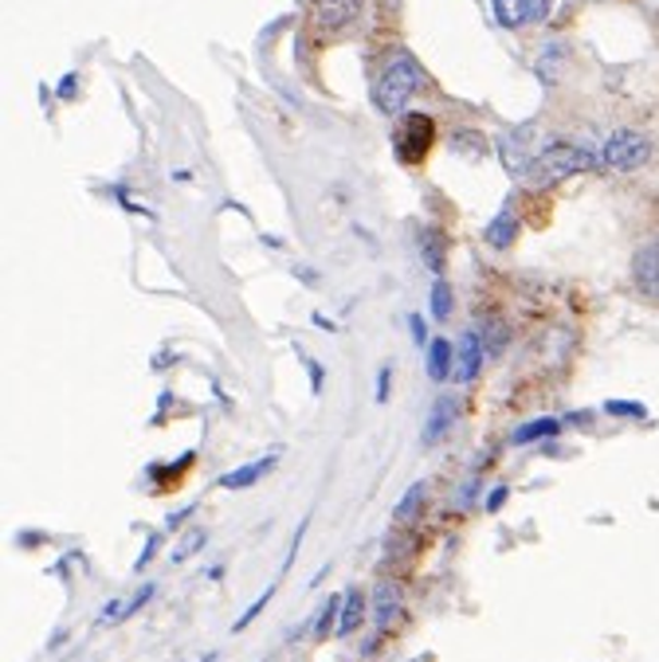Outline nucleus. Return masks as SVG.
Instances as JSON below:
<instances>
[{
	"label": "nucleus",
	"instance_id": "nucleus-25",
	"mask_svg": "<svg viewBox=\"0 0 659 662\" xmlns=\"http://www.w3.org/2000/svg\"><path fill=\"white\" fill-rule=\"evenodd\" d=\"M502 502H507V487H499V490H491V494H487V510H491V514L502 506Z\"/></svg>",
	"mask_w": 659,
	"mask_h": 662
},
{
	"label": "nucleus",
	"instance_id": "nucleus-22",
	"mask_svg": "<svg viewBox=\"0 0 659 662\" xmlns=\"http://www.w3.org/2000/svg\"><path fill=\"white\" fill-rule=\"evenodd\" d=\"M483 345H487V357H499L502 345H507V326H502V322L487 326V333H483Z\"/></svg>",
	"mask_w": 659,
	"mask_h": 662
},
{
	"label": "nucleus",
	"instance_id": "nucleus-4",
	"mask_svg": "<svg viewBox=\"0 0 659 662\" xmlns=\"http://www.w3.org/2000/svg\"><path fill=\"white\" fill-rule=\"evenodd\" d=\"M432 137H436V122L428 114H404L401 130H396L393 146H396V157H401L404 166H420L428 149H432Z\"/></svg>",
	"mask_w": 659,
	"mask_h": 662
},
{
	"label": "nucleus",
	"instance_id": "nucleus-3",
	"mask_svg": "<svg viewBox=\"0 0 659 662\" xmlns=\"http://www.w3.org/2000/svg\"><path fill=\"white\" fill-rule=\"evenodd\" d=\"M651 154H656V146H651L648 134H639V130H617V134L605 142V149H600V166L612 169V173H636V169L648 166Z\"/></svg>",
	"mask_w": 659,
	"mask_h": 662
},
{
	"label": "nucleus",
	"instance_id": "nucleus-14",
	"mask_svg": "<svg viewBox=\"0 0 659 662\" xmlns=\"http://www.w3.org/2000/svg\"><path fill=\"white\" fill-rule=\"evenodd\" d=\"M428 377L432 380H448V372L455 369V350H452V341H443V338H436L432 345H428Z\"/></svg>",
	"mask_w": 659,
	"mask_h": 662
},
{
	"label": "nucleus",
	"instance_id": "nucleus-9",
	"mask_svg": "<svg viewBox=\"0 0 659 662\" xmlns=\"http://www.w3.org/2000/svg\"><path fill=\"white\" fill-rule=\"evenodd\" d=\"M483 357H487V345H483L479 330H467L460 338V350H455V380H460V384H472L483 369Z\"/></svg>",
	"mask_w": 659,
	"mask_h": 662
},
{
	"label": "nucleus",
	"instance_id": "nucleus-12",
	"mask_svg": "<svg viewBox=\"0 0 659 662\" xmlns=\"http://www.w3.org/2000/svg\"><path fill=\"white\" fill-rule=\"evenodd\" d=\"M271 467H276V455H264V458H256V463H247V467H240V470H228V475L220 478V487H224V490H244V487H256L259 478H264Z\"/></svg>",
	"mask_w": 659,
	"mask_h": 662
},
{
	"label": "nucleus",
	"instance_id": "nucleus-13",
	"mask_svg": "<svg viewBox=\"0 0 659 662\" xmlns=\"http://www.w3.org/2000/svg\"><path fill=\"white\" fill-rule=\"evenodd\" d=\"M518 232H522L518 216H514L511 208H502V212L495 216L491 224H487V232H483V235H487V244H491V247H499V252H507V247L514 244V235H518Z\"/></svg>",
	"mask_w": 659,
	"mask_h": 662
},
{
	"label": "nucleus",
	"instance_id": "nucleus-10",
	"mask_svg": "<svg viewBox=\"0 0 659 662\" xmlns=\"http://www.w3.org/2000/svg\"><path fill=\"white\" fill-rule=\"evenodd\" d=\"M455 419H460V404H455L452 396H440L436 408L428 412V424H424V443H440V439L452 431Z\"/></svg>",
	"mask_w": 659,
	"mask_h": 662
},
{
	"label": "nucleus",
	"instance_id": "nucleus-6",
	"mask_svg": "<svg viewBox=\"0 0 659 662\" xmlns=\"http://www.w3.org/2000/svg\"><path fill=\"white\" fill-rule=\"evenodd\" d=\"M495 16L502 28H526V24H541L550 16V0H495Z\"/></svg>",
	"mask_w": 659,
	"mask_h": 662
},
{
	"label": "nucleus",
	"instance_id": "nucleus-17",
	"mask_svg": "<svg viewBox=\"0 0 659 662\" xmlns=\"http://www.w3.org/2000/svg\"><path fill=\"white\" fill-rule=\"evenodd\" d=\"M424 498H428V482H413V487L404 490V498L396 502V510H393V517L396 522H416V514H420V506H424Z\"/></svg>",
	"mask_w": 659,
	"mask_h": 662
},
{
	"label": "nucleus",
	"instance_id": "nucleus-5",
	"mask_svg": "<svg viewBox=\"0 0 659 662\" xmlns=\"http://www.w3.org/2000/svg\"><path fill=\"white\" fill-rule=\"evenodd\" d=\"M499 157H502V166H507V173H511V176L530 173L534 157H538V154H534V126H530V122L499 137Z\"/></svg>",
	"mask_w": 659,
	"mask_h": 662
},
{
	"label": "nucleus",
	"instance_id": "nucleus-7",
	"mask_svg": "<svg viewBox=\"0 0 659 662\" xmlns=\"http://www.w3.org/2000/svg\"><path fill=\"white\" fill-rule=\"evenodd\" d=\"M310 9L322 32H342L362 16V0H310Z\"/></svg>",
	"mask_w": 659,
	"mask_h": 662
},
{
	"label": "nucleus",
	"instance_id": "nucleus-15",
	"mask_svg": "<svg viewBox=\"0 0 659 662\" xmlns=\"http://www.w3.org/2000/svg\"><path fill=\"white\" fill-rule=\"evenodd\" d=\"M365 624V596L357 588L342 596V620H338V635H354Z\"/></svg>",
	"mask_w": 659,
	"mask_h": 662
},
{
	"label": "nucleus",
	"instance_id": "nucleus-1",
	"mask_svg": "<svg viewBox=\"0 0 659 662\" xmlns=\"http://www.w3.org/2000/svg\"><path fill=\"white\" fill-rule=\"evenodd\" d=\"M597 166H600L597 149L577 146V142H553V146H546L538 157H534L526 181H530L534 188H550V185H558V181H565V176L589 173V169H597Z\"/></svg>",
	"mask_w": 659,
	"mask_h": 662
},
{
	"label": "nucleus",
	"instance_id": "nucleus-27",
	"mask_svg": "<svg viewBox=\"0 0 659 662\" xmlns=\"http://www.w3.org/2000/svg\"><path fill=\"white\" fill-rule=\"evenodd\" d=\"M408 326H413L416 345H424V318H420V314H413V318H408Z\"/></svg>",
	"mask_w": 659,
	"mask_h": 662
},
{
	"label": "nucleus",
	"instance_id": "nucleus-21",
	"mask_svg": "<svg viewBox=\"0 0 659 662\" xmlns=\"http://www.w3.org/2000/svg\"><path fill=\"white\" fill-rule=\"evenodd\" d=\"M205 545V529H188L185 541H181L178 549H173V565H181V561H188V556L197 553V549Z\"/></svg>",
	"mask_w": 659,
	"mask_h": 662
},
{
	"label": "nucleus",
	"instance_id": "nucleus-28",
	"mask_svg": "<svg viewBox=\"0 0 659 662\" xmlns=\"http://www.w3.org/2000/svg\"><path fill=\"white\" fill-rule=\"evenodd\" d=\"M377 400H389V369H381V389H377Z\"/></svg>",
	"mask_w": 659,
	"mask_h": 662
},
{
	"label": "nucleus",
	"instance_id": "nucleus-2",
	"mask_svg": "<svg viewBox=\"0 0 659 662\" xmlns=\"http://www.w3.org/2000/svg\"><path fill=\"white\" fill-rule=\"evenodd\" d=\"M420 87H424L420 63H416L408 51H396V56L389 59V68L377 75L374 102H377V110H385V114H401L404 102H408Z\"/></svg>",
	"mask_w": 659,
	"mask_h": 662
},
{
	"label": "nucleus",
	"instance_id": "nucleus-18",
	"mask_svg": "<svg viewBox=\"0 0 659 662\" xmlns=\"http://www.w3.org/2000/svg\"><path fill=\"white\" fill-rule=\"evenodd\" d=\"M558 431H561V419L541 416V419H534V424H522V428L514 431V443H534V439L558 436Z\"/></svg>",
	"mask_w": 659,
	"mask_h": 662
},
{
	"label": "nucleus",
	"instance_id": "nucleus-29",
	"mask_svg": "<svg viewBox=\"0 0 659 662\" xmlns=\"http://www.w3.org/2000/svg\"><path fill=\"white\" fill-rule=\"evenodd\" d=\"M656 247H659V240H656Z\"/></svg>",
	"mask_w": 659,
	"mask_h": 662
},
{
	"label": "nucleus",
	"instance_id": "nucleus-26",
	"mask_svg": "<svg viewBox=\"0 0 659 662\" xmlns=\"http://www.w3.org/2000/svg\"><path fill=\"white\" fill-rule=\"evenodd\" d=\"M154 553H158V537H149L146 549H142V556H138V565H134V568H146V561H149Z\"/></svg>",
	"mask_w": 659,
	"mask_h": 662
},
{
	"label": "nucleus",
	"instance_id": "nucleus-24",
	"mask_svg": "<svg viewBox=\"0 0 659 662\" xmlns=\"http://www.w3.org/2000/svg\"><path fill=\"white\" fill-rule=\"evenodd\" d=\"M267 600H271V588H267V592H264V596H259L256 604H252V608H247V612H244V615H240V620H236V632H244V627H247V624H252V620H256V615H259V612H264V608H267Z\"/></svg>",
	"mask_w": 659,
	"mask_h": 662
},
{
	"label": "nucleus",
	"instance_id": "nucleus-11",
	"mask_svg": "<svg viewBox=\"0 0 659 662\" xmlns=\"http://www.w3.org/2000/svg\"><path fill=\"white\" fill-rule=\"evenodd\" d=\"M396 612H401V588L389 585V580H381V585L374 588V620L377 627H389L396 620Z\"/></svg>",
	"mask_w": 659,
	"mask_h": 662
},
{
	"label": "nucleus",
	"instance_id": "nucleus-19",
	"mask_svg": "<svg viewBox=\"0 0 659 662\" xmlns=\"http://www.w3.org/2000/svg\"><path fill=\"white\" fill-rule=\"evenodd\" d=\"M334 620H342V596H330V600L322 604V612H318V624H315V635H318V639H326V635H330Z\"/></svg>",
	"mask_w": 659,
	"mask_h": 662
},
{
	"label": "nucleus",
	"instance_id": "nucleus-8",
	"mask_svg": "<svg viewBox=\"0 0 659 662\" xmlns=\"http://www.w3.org/2000/svg\"><path fill=\"white\" fill-rule=\"evenodd\" d=\"M632 279H636V291L644 298H656L659 303V247L656 240L644 244L636 255H632Z\"/></svg>",
	"mask_w": 659,
	"mask_h": 662
},
{
	"label": "nucleus",
	"instance_id": "nucleus-20",
	"mask_svg": "<svg viewBox=\"0 0 659 662\" xmlns=\"http://www.w3.org/2000/svg\"><path fill=\"white\" fill-rule=\"evenodd\" d=\"M432 314L440 318V322L452 314V286L443 283V279H436V286H432Z\"/></svg>",
	"mask_w": 659,
	"mask_h": 662
},
{
	"label": "nucleus",
	"instance_id": "nucleus-16",
	"mask_svg": "<svg viewBox=\"0 0 659 662\" xmlns=\"http://www.w3.org/2000/svg\"><path fill=\"white\" fill-rule=\"evenodd\" d=\"M420 252H424V263H428L436 274H440V271H443V263H448V244H443V235L436 232V228H424V235H420Z\"/></svg>",
	"mask_w": 659,
	"mask_h": 662
},
{
	"label": "nucleus",
	"instance_id": "nucleus-23",
	"mask_svg": "<svg viewBox=\"0 0 659 662\" xmlns=\"http://www.w3.org/2000/svg\"><path fill=\"white\" fill-rule=\"evenodd\" d=\"M605 412H612V416H632V419L648 416V408H644V404H629V400H609V404H605Z\"/></svg>",
	"mask_w": 659,
	"mask_h": 662
}]
</instances>
